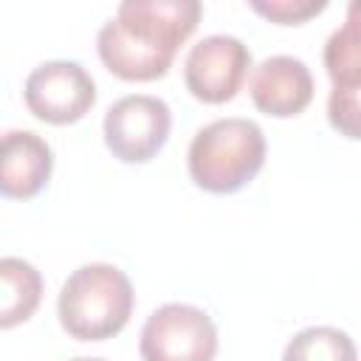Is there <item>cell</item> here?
<instances>
[{"mask_svg": "<svg viewBox=\"0 0 361 361\" xmlns=\"http://www.w3.org/2000/svg\"><path fill=\"white\" fill-rule=\"evenodd\" d=\"M200 14L197 0H124L96 34L99 59L127 82L158 79L197 28Z\"/></svg>", "mask_w": 361, "mask_h": 361, "instance_id": "6da1fadb", "label": "cell"}, {"mask_svg": "<svg viewBox=\"0 0 361 361\" xmlns=\"http://www.w3.org/2000/svg\"><path fill=\"white\" fill-rule=\"evenodd\" d=\"M133 305V282L121 268L87 262L62 282L56 316L68 336L79 341H104L124 330Z\"/></svg>", "mask_w": 361, "mask_h": 361, "instance_id": "7a4b0ae2", "label": "cell"}, {"mask_svg": "<svg viewBox=\"0 0 361 361\" xmlns=\"http://www.w3.org/2000/svg\"><path fill=\"white\" fill-rule=\"evenodd\" d=\"M186 164L200 189L214 195L237 192L265 164V133L243 116L217 118L195 133Z\"/></svg>", "mask_w": 361, "mask_h": 361, "instance_id": "3957f363", "label": "cell"}, {"mask_svg": "<svg viewBox=\"0 0 361 361\" xmlns=\"http://www.w3.org/2000/svg\"><path fill=\"white\" fill-rule=\"evenodd\" d=\"M138 350L144 361H214L217 327L206 310L166 302L147 316Z\"/></svg>", "mask_w": 361, "mask_h": 361, "instance_id": "277c9868", "label": "cell"}, {"mask_svg": "<svg viewBox=\"0 0 361 361\" xmlns=\"http://www.w3.org/2000/svg\"><path fill=\"white\" fill-rule=\"evenodd\" d=\"M172 127L169 104L149 93L116 99L104 113V144L124 164H144L166 144Z\"/></svg>", "mask_w": 361, "mask_h": 361, "instance_id": "5b68a950", "label": "cell"}, {"mask_svg": "<svg viewBox=\"0 0 361 361\" xmlns=\"http://www.w3.org/2000/svg\"><path fill=\"white\" fill-rule=\"evenodd\" d=\"M23 96L39 121L73 124L96 104V82L79 62L51 59L28 73Z\"/></svg>", "mask_w": 361, "mask_h": 361, "instance_id": "8992f818", "label": "cell"}, {"mask_svg": "<svg viewBox=\"0 0 361 361\" xmlns=\"http://www.w3.org/2000/svg\"><path fill=\"white\" fill-rule=\"evenodd\" d=\"M251 68V51L240 37L209 34L183 59V82L195 99L223 104L237 96Z\"/></svg>", "mask_w": 361, "mask_h": 361, "instance_id": "52a82bcc", "label": "cell"}, {"mask_svg": "<svg viewBox=\"0 0 361 361\" xmlns=\"http://www.w3.org/2000/svg\"><path fill=\"white\" fill-rule=\"evenodd\" d=\"M251 99L257 110L288 118L302 113L313 99V76L310 68L290 54H274L262 59L248 79Z\"/></svg>", "mask_w": 361, "mask_h": 361, "instance_id": "ba28073f", "label": "cell"}, {"mask_svg": "<svg viewBox=\"0 0 361 361\" xmlns=\"http://www.w3.org/2000/svg\"><path fill=\"white\" fill-rule=\"evenodd\" d=\"M54 149L31 130H8L0 144V192L6 197H34L51 178Z\"/></svg>", "mask_w": 361, "mask_h": 361, "instance_id": "9c48e42d", "label": "cell"}, {"mask_svg": "<svg viewBox=\"0 0 361 361\" xmlns=\"http://www.w3.org/2000/svg\"><path fill=\"white\" fill-rule=\"evenodd\" d=\"M42 299L39 271L20 257L0 259V327H14L34 316Z\"/></svg>", "mask_w": 361, "mask_h": 361, "instance_id": "30bf717a", "label": "cell"}, {"mask_svg": "<svg viewBox=\"0 0 361 361\" xmlns=\"http://www.w3.org/2000/svg\"><path fill=\"white\" fill-rule=\"evenodd\" d=\"M282 361H358V350L344 330L319 324L299 330L285 344Z\"/></svg>", "mask_w": 361, "mask_h": 361, "instance_id": "8fae6325", "label": "cell"}, {"mask_svg": "<svg viewBox=\"0 0 361 361\" xmlns=\"http://www.w3.org/2000/svg\"><path fill=\"white\" fill-rule=\"evenodd\" d=\"M324 71L333 87L361 85V28L344 23L324 42Z\"/></svg>", "mask_w": 361, "mask_h": 361, "instance_id": "7c38bea8", "label": "cell"}, {"mask_svg": "<svg viewBox=\"0 0 361 361\" xmlns=\"http://www.w3.org/2000/svg\"><path fill=\"white\" fill-rule=\"evenodd\" d=\"M327 118L344 138L361 141V85L333 87L327 96Z\"/></svg>", "mask_w": 361, "mask_h": 361, "instance_id": "4fadbf2b", "label": "cell"}, {"mask_svg": "<svg viewBox=\"0 0 361 361\" xmlns=\"http://www.w3.org/2000/svg\"><path fill=\"white\" fill-rule=\"evenodd\" d=\"M251 8L274 23L282 25H299L307 17L327 8L324 0H251Z\"/></svg>", "mask_w": 361, "mask_h": 361, "instance_id": "5bb4252c", "label": "cell"}, {"mask_svg": "<svg viewBox=\"0 0 361 361\" xmlns=\"http://www.w3.org/2000/svg\"><path fill=\"white\" fill-rule=\"evenodd\" d=\"M347 23H353V25L361 28V0H350V6H347Z\"/></svg>", "mask_w": 361, "mask_h": 361, "instance_id": "9a60e30c", "label": "cell"}, {"mask_svg": "<svg viewBox=\"0 0 361 361\" xmlns=\"http://www.w3.org/2000/svg\"><path fill=\"white\" fill-rule=\"evenodd\" d=\"M71 361H104V358H71Z\"/></svg>", "mask_w": 361, "mask_h": 361, "instance_id": "2e32d148", "label": "cell"}]
</instances>
